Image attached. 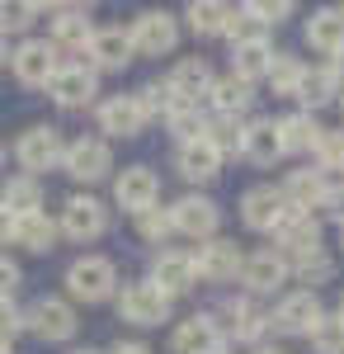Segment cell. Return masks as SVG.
I'll return each instance as SVG.
<instances>
[{"instance_id": "6da1fadb", "label": "cell", "mask_w": 344, "mask_h": 354, "mask_svg": "<svg viewBox=\"0 0 344 354\" xmlns=\"http://www.w3.org/2000/svg\"><path fill=\"white\" fill-rule=\"evenodd\" d=\"M66 293L76 302H108L118 293V265L108 255H80L66 265Z\"/></svg>"}, {"instance_id": "7a4b0ae2", "label": "cell", "mask_w": 344, "mask_h": 354, "mask_svg": "<svg viewBox=\"0 0 344 354\" xmlns=\"http://www.w3.org/2000/svg\"><path fill=\"white\" fill-rule=\"evenodd\" d=\"M269 236H274V250H278L288 265H302V260H312V255L325 250V245H321V222L312 218V213H297V208H288L283 222H278Z\"/></svg>"}, {"instance_id": "3957f363", "label": "cell", "mask_w": 344, "mask_h": 354, "mask_svg": "<svg viewBox=\"0 0 344 354\" xmlns=\"http://www.w3.org/2000/svg\"><path fill=\"white\" fill-rule=\"evenodd\" d=\"M61 151H66V142H61V133H57L52 123H33V128H24L19 133V142H15V161L24 165V175H43V170H52V165H61Z\"/></svg>"}, {"instance_id": "277c9868", "label": "cell", "mask_w": 344, "mask_h": 354, "mask_svg": "<svg viewBox=\"0 0 344 354\" xmlns=\"http://www.w3.org/2000/svg\"><path fill=\"white\" fill-rule=\"evenodd\" d=\"M128 38H133L137 57H170L175 43H180V24L165 10H142L133 24H128Z\"/></svg>"}, {"instance_id": "5b68a950", "label": "cell", "mask_w": 344, "mask_h": 354, "mask_svg": "<svg viewBox=\"0 0 344 354\" xmlns=\"http://www.w3.org/2000/svg\"><path fill=\"white\" fill-rule=\"evenodd\" d=\"M24 326L38 335V340H48V345H61V340H71L80 330V322H76V307L66 298H38L33 307L24 312Z\"/></svg>"}, {"instance_id": "8992f818", "label": "cell", "mask_w": 344, "mask_h": 354, "mask_svg": "<svg viewBox=\"0 0 344 354\" xmlns=\"http://www.w3.org/2000/svg\"><path fill=\"white\" fill-rule=\"evenodd\" d=\"M61 236H71V241H99L108 232V208L95 198V194H71L66 203H61Z\"/></svg>"}, {"instance_id": "52a82bcc", "label": "cell", "mask_w": 344, "mask_h": 354, "mask_svg": "<svg viewBox=\"0 0 344 354\" xmlns=\"http://www.w3.org/2000/svg\"><path fill=\"white\" fill-rule=\"evenodd\" d=\"M61 170L71 180H80V185H95V180H104L108 170H113V147H108L104 137H76L61 151Z\"/></svg>"}, {"instance_id": "ba28073f", "label": "cell", "mask_w": 344, "mask_h": 354, "mask_svg": "<svg viewBox=\"0 0 344 354\" xmlns=\"http://www.w3.org/2000/svg\"><path fill=\"white\" fill-rule=\"evenodd\" d=\"M212 317H217L222 330H227V345L240 340V345H255V350H260V340L269 335V312H260L250 298H227Z\"/></svg>"}, {"instance_id": "9c48e42d", "label": "cell", "mask_w": 344, "mask_h": 354, "mask_svg": "<svg viewBox=\"0 0 344 354\" xmlns=\"http://www.w3.org/2000/svg\"><path fill=\"white\" fill-rule=\"evenodd\" d=\"M170 227L180 236H193V241H212L217 227H222V208L208 194H184L180 203H170Z\"/></svg>"}, {"instance_id": "30bf717a", "label": "cell", "mask_w": 344, "mask_h": 354, "mask_svg": "<svg viewBox=\"0 0 344 354\" xmlns=\"http://www.w3.org/2000/svg\"><path fill=\"white\" fill-rule=\"evenodd\" d=\"M170 354H227V330L212 312H193L189 322L175 326Z\"/></svg>"}, {"instance_id": "8fae6325", "label": "cell", "mask_w": 344, "mask_h": 354, "mask_svg": "<svg viewBox=\"0 0 344 354\" xmlns=\"http://www.w3.org/2000/svg\"><path fill=\"white\" fill-rule=\"evenodd\" d=\"M321 317H325L321 298L307 293V288H297V293H283L278 307L269 312V330H278V335H312V326Z\"/></svg>"}, {"instance_id": "7c38bea8", "label": "cell", "mask_w": 344, "mask_h": 354, "mask_svg": "<svg viewBox=\"0 0 344 354\" xmlns=\"http://www.w3.org/2000/svg\"><path fill=\"white\" fill-rule=\"evenodd\" d=\"M170 307L175 302L160 293L156 283H128L123 293H118V317L123 322H133V326H160V322H170Z\"/></svg>"}, {"instance_id": "4fadbf2b", "label": "cell", "mask_w": 344, "mask_h": 354, "mask_svg": "<svg viewBox=\"0 0 344 354\" xmlns=\"http://www.w3.org/2000/svg\"><path fill=\"white\" fill-rule=\"evenodd\" d=\"M292 279V265L274 250V245H265V250H255V255H245L240 260V283H245V293H278L283 283Z\"/></svg>"}, {"instance_id": "5bb4252c", "label": "cell", "mask_w": 344, "mask_h": 354, "mask_svg": "<svg viewBox=\"0 0 344 354\" xmlns=\"http://www.w3.org/2000/svg\"><path fill=\"white\" fill-rule=\"evenodd\" d=\"M133 57L137 53H133L128 28L123 24H104V28H95V38H90V48H85V66L99 76V71H123Z\"/></svg>"}, {"instance_id": "9a60e30c", "label": "cell", "mask_w": 344, "mask_h": 354, "mask_svg": "<svg viewBox=\"0 0 344 354\" xmlns=\"http://www.w3.org/2000/svg\"><path fill=\"white\" fill-rule=\"evenodd\" d=\"M48 95H52V104H61V109H85V104L99 95V76H95L85 62L57 66L52 81H48Z\"/></svg>"}, {"instance_id": "2e32d148", "label": "cell", "mask_w": 344, "mask_h": 354, "mask_svg": "<svg viewBox=\"0 0 344 354\" xmlns=\"http://www.w3.org/2000/svg\"><path fill=\"white\" fill-rule=\"evenodd\" d=\"M240 245L227 241V236H212V241H198V250H193V270H198V279H208V283H231V279H240Z\"/></svg>"}, {"instance_id": "e0dca14e", "label": "cell", "mask_w": 344, "mask_h": 354, "mask_svg": "<svg viewBox=\"0 0 344 354\" xmlns=\"http://www.w3.org/2000/svg\"><path fill=\"white\" fill-rule=\"evenodd\" d=\"M113 198H118V208H128V213L156 208V198H160L156 170H151V165H123L118 180H113Z\"/></svg>"}, {"instance_id": "ac0fdd59", "label": "cell", "mask_w": 344, "mask_h": 354, "mask_svg": "<svg viewBox=\"0 0 344 354\" xmlns=\"http://www.w3.org/2000/svg\"><path fill=\"white\" fill-rule=\"evenodd\" d=\"M212 66L203 57H184V62H175V71L165 76V90H170V100L175 104H193L198 109V100H208L212 95Z\"/></svg>"}, {"instance_id": "d6986e66", "label": "cell", "mask_w": 344, "mask_h": 354, "mask_svg": "<svg viewBox=\"0 0 344 354\" xmlns=\"http://www.w3.org/2000/svg\"><path fill=\"white\" fill-rule=\"evenodd\" d=\"M146 283H156L160 293L175 302L180 293H189V288L198 283L193 255H189V250H156V260H151V279H146Z\"/></svg>"}, {"instance_id": "ffe728a7", "label": "cell", "mask_w": 344, "mask_h": 354, "mask_svg": "<svg viewBox=\"0 0 344 354\" xmlns=\"http://www.w3.org/2000/svg\"><path fill=\"white\" fill-rule=\"evenodd\" d=\"M57 66H61V62H57V48L48 38H24V43L10 53V71L24 85H48Z\"/></svg>"}, {"instance_id": "44dd1931", "label": "cell", "mask_w": 344, "mask_h": 354, "mask_svg": "<svg viewBox=\"0 0 344 354\" xmlns=\"http://www.w3.org/2000/svg\"><path fill=\"white\" fill-rule=\"evenodd\" d=\"M283 213H288V198H283V189H274V185H255V189L240 194V222L250 232H274L283 222Z\"/></svg>"}, {"instance_id": "7402d4cb", "label": "cell", "mask_w": 344, "mask_h": 354, "mask_svg": "<svg viewBox=\"0 0 344 354\" xmlns=\"http://www.w3.org/2000/svg\"><path fill=\"white\" fill-rule=\"evenodd\" d=\"M278 189H283V198H288V208L312 213V208H325V203H330V189H335V185H330L325 170H312V165H307V170H292Z\"/></svg>"}, {"instance_id": "603a6c76", "label": "cell", "mask_w": 344, "mask_h": 354, "mask_svg": "<svg viewBox=\"0 0 344 354\" xmlns=\"http://www.w3.org/2000/svg\"><path fill=\"white\" fill-rule=\"evenodd\" d=\"M340 90H344L340 71L325 62V66H307V71H302V81H297V95H292V100L302 104V113H316V109H325V104H335Z\"/></svg>"}, {"instance_id": "cb8c5ba5", "label": "cell", "mask_w": 344, "mask_h": 354, "mask_svg": "<svg viewBox=\"0 0 344 354\" xmlns=\"http://www.w3.org/2000/svg\"><path fill=\"white\" fill-rule=\"evenodd\" d=\"M90 38H95L90 10H80V5H61V10H52V38H48V43H52L57 53H85Z\"/></svg>"}, {"instance_id": "d4e9b609", "label": "cell", "mask_w": 344, "mask_h": 354, "mask_svg": "<svg viewBox=\"0 0 344 354\" xmlns=\"http://www.w3.org/2000/svg\"><path fill=\"white\" fill-rule=\"evenodd\" d=\"M222 161H227V156L212 147L208 137H198V142H180V147H175V165H180V175L193 180V185L217 180V175H222Z\"/></svg>"}, {"instance_id": "484cf974", "label": "cell", "mask_w": 344, "mask_h": 354, "mask_svg": "<svg viewBox=\"0 0 344 354\" xmlns=\"http://www.w3.org/2000/svg\"><path fill=\"white\" fill-rule=\"evenodd\" d=\"M146 128V113L137 104V95H108L99 104V133L108 137H137Z\"/></svg>"}, {"instance_id": "4316f807", "label": "cell", "mask_w": 344, "mask_h": 354, "mask_svg": "<svg viewBox=\"0 0 344 354\" xmlns=\"http://www.w3.org/2000/svg\"><path fill=\"white\" fill-rule=\"evenodd\" d=\"M240 156L255 165H274L283 161V137H278V123L274 118H255V123H245V133H240Z\"/></svg>"}, {"instance_id": "83f0119b", "label": "cell", "mask_w": 344, "mask_h": 354, "mask_svg": "<svg viewBox=\"0 0 344 354\" xmlns=\"http://www.w3.org/2000/svg\"><path fill=\"white\" fill-rule=\"evenodd\" d=\"M307 43H312L316 53H325V57L344 53V15H340V5H325V10H316V15L307 19Z\"/></svg>"}, {"instance_id": "f1b7e54d", "label": "cell", "mask_w": 344, "mask_h": 354, "mask_svg": "<svg viewBox=\"0 0 344 354\" xmlns=\"http://www.w3.org/2000/svg\"><path fill=\"white\" fill-rule=\"evenodd\" d=\"M57 236H61V227H57L43 208L15 218V245H24V250H33V255H48V250L57 245Z\"/></svg>"}, {"instance_id": "f546056e", "label": "cell", "mask_w": 344, "mask_h": 354, "mask_svg": "<svg viewBox=\"0 0 344 354\" xmlns=\"http://www.w3.org/2000/svg\"><path fill=\"white\" fill-rule=\"evenodd\" d=\"M269 62H274V43L269 38H250V43H236L231 48V76L240 81H265L269 76Z\"/></svg>"}, {"instance_id": "4dcf8cb0", "label": "cell", "mask_w": 344, "mask_h": 354, "mask_svg": "<svg viewBox=\"0 0 344 354\" xmlns=\"http://www.w3.org/2000/svg\"><path fill=\"white\" fill-rule=\"evenodd\" d=\"M321 128L312 113H288V118H278V137H283V156H307V151H316L321 142Z\"/></svg>"}, {"instance_id": "1f68e13d", "label": "cell", "mask_w": 344, "mask_h": 354, "mask_svg": "<svg viewBox=\"0 0 344 354\" xmlns=\"http://www.w3.org/2000/svg\"><path fill=\"white\" fill-rule=\"evenodd\" d=\"M212 109L217 113H227V118H240V113L255 104V85L250 81H240V76H217L212 81Z\"/></svg>"}, {"instance_id": "d6a6232c", "label": "cell", "mask_w": 344, "mask_h": 354, "mask_svg": "<svg viewBox=\"0 0 344 354\" xmlns=\"http://www.w3.org/2000/svg\"><path fill=\"white\" fill-rule=\"evenodd\" d=\"M0 208H5L10 218L38 213V208H43V185H38L33 175H15V180H5V189H0Z\"/></svg>"}, {"instance_id": "836d02e7", "label": "cell", "mask_w": 344, "mask_h": 354, "mask_svg": "<svg viewBox=\"0 0 344 354\" xmlns=\"http://www.w3.org/2000/svg\"><path fill=\"white\" fill-rule=\"evenodd\" d=\"M227 15H231V5H222V0H193L184 10L189 28H193L198 38H217V33L227 28Z\"/></svg>"}, {"instance_id": "e575fe53", "label": "cell", "mask_w": 344, "mask_h": 354, "mask_svg": "<svg viewBox=\"0 0 344 354\" xmlns=\"http://www.w3.org/2000/svg\"><path fill=\"white\" fill-rule=\"evenodd\" d=\"M302 71H307V66H302L292 53H274L265 81L274 85V95H288V100H292V95H297V81H302Z\"/></svg>"}, {"instance_id": "d590c367", "label": "cell", "mask_w": 344, "mask_h": 354, "mask_svg": "<svg viewBox=\"0 0 344 354\" xmlns=\"http://www.w3.org/2000/svg\"><path fill=\"white\" fill-rule=\"evenodd\" d=\"M240 133H245V123H240V118H227V113H212L208 128H203V137H208L222 156H231V151L240 156Z\"/></svg>"}, {"instance_id": "8d00e7d4", "label": "cell", "mask_w": 344, "mask_h": 354, "mask_svg": "<svg viewBox=\"0 0 344 354\" xmlns=\"http://www.w3.org/2000/svg\"><path fill=\"white\" fill-rule=\"evenodd\" d=\"M165 128L180 137V142H198V137H203V128H208V118L193 109V104H170V113H165Z\"/></svg>"}, {"instance_id": "74e56055", "label": "cell", "mask_w": 344, "mask_h": 354, "mask_svg": "<svg viewBox=\"0 0 344 354\" xmlns=\"http://www.w3.org/2000/svg\"><path fill=\"white\" fill-rule=\"evenodd\" d=\"M240 10H245V15H250L260 28H278L283 19H292V15H297V5H292V0H245Z\"/></svg>"}, {"instance_id": "f35d334b", "label": "cell", "mask_w": 344, "mask_h": 354, "mask_svg": "<svg viewBox=\"0 0 344 354\" xmlns=\"http://www.w3.org/2000/svg\"><path fill=\"white\" fill-rule=\"evenodd\" d=\"M312 156H316V165L325 170V175H340L344 170V128H325Z\"/></svg>"}, {"instance_id": "ab89813d", "label": "cell", "mask_w": 344, "mask_h": 354, "mask_svg": "<svg viewBox=\"0 0 344 354\" xmlns=\"http://www.w3.org/2000/svg\"><path fill=\"white\" fill-rule=\"evenodd\" d=\"M307 340H312V350H316V354H344V322L325 312L316 326H312V335H307Z\"/></svg>"}, {"instance_id": "60d3db41", "label": "cell", "mask_w": 344, "mask_h": 354, "mask_svg": "<svg viewBox=\"0 0 344 354\" xmlns=\"http://www.w3.org/2000/svg\"><path fill=\"white\" fill-rule=\"evenodd\" d=\"M137 236L151 245H165L175 236V227H170V208H146V213H137Z\"/></svg>"}, {"instance_id": "b9f144b4", "label": "cell", "mask_w": 344, "mask_h": 354, "mask_svg": "<svg viewBox=\"0 0 344 354\" xmlns=\"http://www.w3.org/2000/svg\"><path fill=\"white\" fill-rule=\"evenodd\" d=\"M292 274H297V283H307V293H316L321 283H330V279H335V260L321 250V255H312V260L292 265Z\"/></svg>"}, {"instance_id": "7bdbcfd3", "label": "cell", "mask_w": 344, "mask_h": 354, "mask_svg": "<svg viewBox=\"0 0 344 354\" xmlns=\"http://www.w3.org/2000/svg\"><path fill=\"white\" fill-rule=\"evenodd\" d=\"M38 15H43V5H28V0L24 5H0V38L5 33H24Z\"/></svg>"}, {"instance_id": "ee69618b", "label": "cell", "mask_w": 344, "mask_h": 354, "mask_svg": "<svg viewBox=\"0 0 344 354\" xmlns=\"http://www.w3.org/2000/svg\"><path fill=\"white\" fill-rule=\"evenodd\" d=\"M137 104H142L146 123H151V118H165L175 100H170V90H165V85H142V90H137Z\"/></svg>"}, {"instance_id": "f6af8a7d", "label": "cell", "mask_w": 344, "mask_h": 354, "mask_svg": "<svg viewBox=\"0 0 344 354\" xmlns=\"http://www.w3.org/2000/svg\"><path fill=\"white\" fill-rule=\"evenodd\" d=\"M222 38H231V48H236V43H250V38H265V28L255 24L245 10H231V15H227V28H222Z\"/></svg>"}, {"instance_id": "bcb514c9", "label": "cell", "mask_w": 344, "mask_h": 354, "mask_svg": "<svg viewBox=\"0 0 344 354\" xmlns=\"http://www.w3.org/2000/svg\"><path fill=\"white\" fill-rule=\"evenodd\" d=\"M24 312L15 307V302H0V340L5 345H15V335H24Z\"/></svg>"}, {"instance_id": "7dc6e473", "label": "cell", "mask_w": 344, "mask_h": 354, "mask_svg": "<svg viewBox=\"0 0 344 354\" xmlns=\"http://www.w3.org/2000/svg\"><path fill=\"white\" fill-rule=\"evenodd\" d=\"M19 283H24V270L10 255H0V302H15V288Z\"/></svg>"}, {"instance_id": "c3c4849f", "label": "cell", "mask_w": 344, "mask_h": 354, "mask_svg": "<svg viewBox=\"0 0 344 354\" xmlns=\"http://www.w3.org/2000/svg\"><path fill=\"white\" fill-rule=\"evenodd\" d=\"M108 354H156V350H151L146 340H118V345H113Z\"/></svg>"}, {"instance_id": "681fc988", "label": "cell", "mask_w": 344, "mask_h": 354, "mask_svg": "<svg viewBox=\"0 0 344 354\" xmlns=\"http://www.w3.org/2000/svg\"><path fill=\"white\" fill-rule=\"evenodd\" d=\"M325 208H330V213H335V222L344 227V185H335V189H330V203H325Z\"/></svg>"}, {"instance_id": "f907efd6", "label": "cell", "mask_w": 344, "mask_h": 354, "mask_svg": "<svg viewBox=\"0 0 344 354\" xmlns=\"http://www.w3.org/2000/svg\"><path fill=\"white\" fill-rule=\"evenodd\" d=\"M10 241H15V218L0 208V245H10Z\"/></svg>"}, {"instance_id": "816d5d0a", "label": "cell", "mask_w": 344, "mask_h": 354, "mask_svg": "<svg viewBox=\"0 0 344 354\" xmlns=\"http://www.w3.org/2000/svg\"><path fill=\"white\" fill-rule=\"evenodd\" d=\"M255 354H288V350H278V345H260Z\"/></svg>"}, {"instance_id": "f5cc1de1", "label": "cell", "mask_w": 344, "mask_h": 354, "mask_svg": "<svg viewBox=\"0 0 344 354\" xmlns=\"http://www.w3.org/2000/svg\"><path fill=\"white\" fill-rule=\"evenodd\" d=\"M330 66H335V71H340V81H344V53L335 57V62H330Z\"/></svg>"}, {"instance_id": "db71d44e", "label": "cell", "mask_w": 344, "mask_h": 354, "mask_svg": "<svg viewBox=\"0 0 344 354\" xmlns=\"http://www.w3.org/2000/svg\"><path fill=\"white\" fill-rule=\"evenodd\" d=\"M0 62H10V48H5V38H0Z\"/></svg>"}, {"instance_id": "11a10c76", "label": "cell", "mask_w": 344, "mask_h": 354, "mask_svg": "<svg viewBox=\"0 0 344 354\" xmlns=\"http://www.w3.org/2000/svg\"><path fill=\"white\" fill-rule=\"evenodd\" d=\"M71 354H104V350H90V345H85V350H71Z\"/></svg>"}, {"instance_id": "9f6ffc18", "label": "cell", "mask_w": 344, "mask_h": 354, "mask_svg": "<svg viewBox=\"0 0 344 354\" xmlns=\"http://www.w3.org/2000/svg\"><path fill=\"white\" fill-rule=\"evenodd\" d=\"M0 170H5V142H0Z\"/></svg>"}, {"instance_id": "6f0895ef", "label": "cell", "mask_w": 344, "mask_h": 354, "mask_svg": "<svg viewBox=\"0 0 344 354\" xmlns=\"http://www.w3.org/2000/svg\"><path fill=\"white\" fill-rule=\"evenodd\" d=\"M0 354H15V350H10V345H5V340H0Z\"/></svg>"}, {"instance_id": "680465c9", "label": "cell", "mask_w": 344, "mask_h": 354, "mask_svg": "<svg viewBox=\"0 0 344 354\" xmlns=\"http://www.w3.org/2000/svg\"><path fill=\"white\" fill-rule=\"evenodd\" d=\"M335 317H340V322H344V298H340V312H335Z\"/></svg>"}, {"instance_id": "91938a15", "label": "cell", "mask_w": 344, "mask_h": 354, "mask_svg": "<svg viewBox=\"0 0 344 354\" xmlns=\"http://www.w3.org/2000/svg\"><path fill=\"white\" fill-rule=\"evenodd\" d=\"M340 109H344V90H340Z\"/></svg>"}, {"instance_id": "94428289", "label": "cell", "mask_w": 344, "mask_h": 354, "mask_svg": "<svg viewBox=\"0 0 344 354\" xmlns=\"http://www.w3.org/2000/svg\"><path fill=\"white\" fill-rule=\"evenodd\" d=\"M340 245H344V227H340Z\"/></svg>"}, {"instance_id": "6125c7cd", "label": "cell", "mask_w": 344, "mask_h": 354, "mask_svg": "<svg viewBox=\"0 0 344 354\" xmlns=\"http://www.w3.org/2000/svg\"><path fill=\"white\" fill-rule=\"evenodd\" d=\"M340 185H344V170H340Z\"/></svg>"}, {"instance_id": "be15d7a7", "label": "cell", "mask_w": 344, "mask_h": 354, "mask_svg": "<svg viewBox=\"0 0 344 354\" xmlns=\"http://www.w3.org/2000/svg\"><path fill=\"white\" fill-rule=\"evenodd\" d=\"M340 15H344V5H340Z\"/></svg>"}]
</instances>
